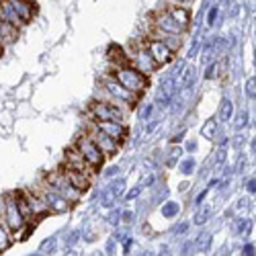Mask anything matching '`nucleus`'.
Here are the masks:
<instances>
[{"label":"nucleus","instance_id":"b1692460","mask_svg":"<svg viewBox=\"0 0 256 256\" xmlns=\"http://www.w3.org/2000/svg\"><path fill=\"white\" fill-rule=\"evenodd\" d=\"M0 56H2V46H0Z\"/></svg>","mask_w":256,"mask_h":256},{"label":"nucleus","instance_id":"a211bd4d","mask_svg":"<svg viewBox=\"0 0 256 256\" xmlns=\"http://www.w3.org/2000/svg\"><path fill=\"white\" fill-rule=\"evenodd\" d=\"M193 78H195V68H186L184 72H182V78H180V88H188L190 86V82H193Z\"/></svg>","mask_w":256,"mask_h":256},{"label":"nucleus","instance_id":"6e6552de","mask_svg":"<svg viewBox=\"0 0 256 256\" xmlns=\"http://www.w3.org/2000/svg\"><path fill=\"white\" fill-rule=\"evenodd\" d=\"M130 64H132L136 70H140L142 74H146V76H150V74L158 68V64L154 62V58L150 56V52H148L146 46L140 48V50H136V52L130 56Z\"/></svg>","mask_w":256,"mask_h":256},{"label":"nucleus","instance_id":"9b49d317","mask_svg":"<svg viewBox=\"0 0 256 256\" xmlns=\"http://www.w3.org/2000/svg\"><path fill=\"white\" fill-rule=\"evenodd\" d=\"M66 166H68V168L78 170V172L86 174V176H90V170H94V168L86 162V158H84V156L80 154V150H78L76 146H74V148H70V150L66 152Z\"/></svg>","mask_w":256,"mask_h":256},{"label":"nucleus","instance_id":"20e7f679","mask_svg":"<svg viewBox=\"0 0 256 256\" xmlns=\"http://www.w3.org/2000/svg\"><path fill=\"white\" fill-rule=\"evenodd\" d=\"M76 148L80 150V154L86 158V162L96 170V168H100L102 166V160H104V154L100 152V148L92 142V138L90 136H82L78 142H76Z\"/></svg>","mask_w":256,"mask_h":256},{"label":"nucleus","instance_id":"f3484780","mask_svg":"<svg viewBox=\"0 0 256 256\" xmlns=\"http://www.w3.org/2000/svg\"><path fill=\"white\" fill-rule=\"evenodd\" d=\"M166 12L172 16L180 27H184V29L188 27V23H190V12H188V8H184V6H168Z\"/></svg>","mask_w":256,"mask_h":256},{"label":"nucleus","instance_id":"f03ea898","mask_svg":"<svg viewBox=\"0 0 256 256\" xmlns=\"http://www.w3.org/2000/svg\"><path fill=\"white\" fill-rule=\"evenodd\" d=\"M102 86H104V92L113 98V102H115L117 106L127 104L130 109H134L136 102H138V98H140V94H136V92H132V90H127L123 84H121L119 80H115V78H104Z\"/></svg>","mask_w":256,"mask_h":256},{"label":"nucleus","instance_id":"6ab92c4d","mask_svg":"<svg viewBox=\"0 0 256 256\" xmlns=\"http://www.w3.org/2000/svg\"><path fill=\"white\" fill-rule=\"evenodd\" d=\"M6 248H10V238H8L6 228H4L2 224H0V252L6 250Z\"/></svg>","mask_w":256,"mask_h":256},{"label":"nucleus","instance_id":"2eb2a0df","mask_svg":"<svg viewBox=\"0 0 256 256\" xmlns=\"http://www.w3.org/2000/svg\"><path fill=\"white\" fill-rule=\"evenodd\" d=\"M64 172H66V176L70 178V182L80 190V193L88 190V186H90V176L78 172V170H74V168H68V166H66V170H64Z\"/></svg>","mask_w":256,"mask_h":256},{"label":"nucleus","instance_id":"4be33fe9","mask_svg":"<svg viewBox=\"0 0 256 256\" xmlns=\"http://www.w3.org/2000/svg\"><path fill=\"white\" fill-rule=\"evenodd\" d=\"M207 246H209V234H203L197 240V250H207Z\"/></svg>","mask_w":256,"mask_h":256},{"label":"nucleus","instance_id":"1a4fd4ad","mask_svg":"<svg viewBox=\"0 0 256 256\" xmlns=\"http://www.w3.org/2000/svg\"><path fill=\"white\" fill-rule=\"evenodd\" d=\"M41 199L46 201V205L50 207V211H54V213H66V211H70V207H72V203L68 201V199H64L62 195H58L54 188H50V186H44L41 188Z\"/></svg>","mask_w":256,"mask_h":256},{"label":"nucleus","instance_id":"39448f33","mask_svg":"<svg viewBox=\"0 0 256 256\" xmlns=\"http://www.w3.org/2000/svg\"><path fill=\"white\" fill-rule=\"evenodd\" d=\"M4 222L8 226L10 232H20L25 226V216L20 213L18 205H16V197H6L4 199Z\"/></svg>","mask_w":256,"mask_h":256},{"label":"nucleus","instance_id":"9d476101","mask_svg":"<svg viewBox=\"0 0 256 256\" xmlns=\"http://www.w3.org/2000/svg\"><path fill=\"white\" fill-rule=\"evenodd\" d=\"M90 138H92V142L100 148V152L104 154V156H113L115 152H117V142L113 140V138H109L106 134H102L98 127L94 125V127H90V134H88Z\"/></svg>","mask_w":256,"mask_h":256},{"label":"nucleus","instance_id":"0eeeda50","mask_svg":"<svg viewBox=\"0 0 256 256\" xmlns=\"http://www.w3.org/2000/svg\"><path fill=\"white\" fill-rule=\"evenodd\" d=\"M146 48H148V52H150V56L154 58V62L158 64V68L160 66H166V64H170L172 62V56H174V52L170 50L164 41H160V39H156V37H150L146 41Z\"/></svg>","mask_w":256,"mask_h":256},{"label":"nucleus","instance_id":"5701e85b","mask_svg":"<svg viewBox=\"0 0 256 256\" xmlns=\"http://www.w3.org/2000/svg\"><path fill=\"white\" fill-rule=\"evenodd\" d=\"M174 2H178V4H180V2H193V0H174Z\"/></svg>","mask_w":256,"mask_h":256},{"label":"nucleus","instance_id":"4468645a","mask_svg":"<svg viewBox=\"0 0 256 256\" xmlns=\"http://www.w3.org/2000/svg\"><path fill=\"white\" fill-rule=\"evenodd\" d=\"M8 2L12 4L14 12L20 16V20H23V23H29V20L33 18V14H35V4H31L29 0H8Z\"/></svg>","mask_w":256,"mask_h":256},{"label":"nucleus","instance_id":"dca6fc26","mask_svg":"<svg viewBox=\"0 0 256 256\" xmlns=\"http://www.w3.org/2000/svg\"><path fill=\"white\" fill-rule=\"evenodd\" d=\"M0 20H4V23H10L14 27L23 25V20H20V16L14 12L12 4L8 2V0H0Z\"/></svg>","mask_w":256,"mask_h":256},{"label":"nucleus","instance_id":"412c9836","mask_svg":"<svg viewBox=\"0 0 256 256\" xmlns=\"http://www.w3.org/2000/svg\"><path fill=\"white\" fill-rule=\"evenodd\" d=\"M230 115H232V102H230V100H226V102H224V106H222V119H224V121H228V119H230Z\"/></svg>","mask_w":256,"mask_h":256},{"label":"nucleus","instance_id":"423d86ee","mask_svg":"<svg viewBox=\"0 0 256 256\" xmlns=\"http://www.w3.org/2000/svg\"><path fill=\"white\" fill-rule=\"evenodd\" d=\"M90 111L94 115V121H121L123 119L121 106H117L115 102H104V100L92 102Z\"/></svg>","mask_w":256,"mask_h":256},{"label":"nucleus","instance_id":"f257e3e1","mask_svg":"<svg viewBox=\"0 0 256 256\" xmlns=\"http://www.w3.org/2000/svg\"><path fill=\"white\" fill-rule=\"evenodd\" d=\"M113 78L119 80L127 90H132L136 94H142L148 88V76L142 74L140 70H136L132 64H123V66H115Z\"/></svg>","mask_w":256,"mask_h":256},{"label":"nucleus","instance_id":"ddd939ff","mask_svg":"<svg viewBox=\"0 0 256 256\" xmlns=\"http://www.w3.org/2000/svg\"><path fill=\"white\" fill-rule=\"evenodd\" d=\"M154 27L156 29H160V31H164V33H174V35H182L186 29L184 27H180L176 20L170 16L166 10L164 12H160L158 16H156V20H154Z\"/></svg>","mask_w":256,"mask_h":256},{"label":"nucleus","instance_id":"7ed1b4c3","mask_svg":"<svg viewBox=\"0 0 256 256\" xmlns=\"http://www.w3.org/2000/svg\"><path fill=\"white\" fill-rule=\"evenodd\" d=\"M48 184H50V188H54L58 195H62L64 199H68L70 203H76L78 199H80V190L70 182V178L66 176V172H54V174H50L48 176Z\"/></svg>","mask_w":256,"mask_h":256},{"label":"nucleus","instance_id":"aec40b11","mask_svg":"<svg viewBox=\"0 0 256 256\" xmlns=\"http://www.w3.org/2000/svg\"><path fill=\"white\" fill-rule=\"evenodd\" d=\"M209 216H211V207H203V209H199V211L195 213V224H205Z\"/></svg>","mask_w":256,"mask_h":256},{"label":"nucleus","instance_id":"f8f14e48","mask_svg":"<svg viewBox=\"0 0 256 256\" xmlns=\"http://www.w3.org/2000/svg\"><path fill=\"white\" fill-rule=\"evenodd\" d=\"M94 125L102 134H106L109 138H113L115 142H123L127 136V130L121 121H94Z\"/></svg>","mask_w":256,"mask_h":256}]
</instances>
